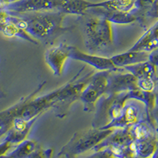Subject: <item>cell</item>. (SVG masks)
I'll use <instances>...</instances> for the list:
<instances>
[{"label": "cell", "mask_w": 158, "mask_h": 158, "mask_svg": "<svg viewBox=\"0 0 158 158\" xmlns=\"http://www.w3.org/2000/svg\"><path fill=\"white\" fill-rule=\"evenodd\" d=\"M71 47L64 42H61L45 52V62L56 77L63 75L65 63L70 57Z\"/></svg>", "instance_id": "8"}, {"label": "cell", "mask_w": 158, "mask_h": 158, "mask_svg": "<svg viewBox=\"0 0 158 158\" xmlns=\"http://www.w3.org/2000/svg\"><path fill=\"white\" fill-rule=\"evenodd\" d=\"M52 154V149H44L37 147L28 158H51Z\"/></svg>", "instance_id": "24"}, {"label": "cell", "mask_w": 158, "mask_h": 158, "mask_svg": "<svg viewBox=\"0 0 158 158\" xmlns=\"http://www.w3.org/2000/svg\"><path fill=\"white\" fill-rule=\"evenodd\" d=\"M115 129L94 128L77 131L63 146L58 154L59 157L76 158L85 152L94 149L109 136Z\"/></svg>", "instance_id": "4"}, {"label": "cell", "mask_w": 158, "mask_h": 158, "mask_svg": "<svg viewBox=\"0 0 158 158\" xmlns=\"http://www.w3.org/2000/svg\"><path fill=\"white\" fill-rule=\"evenodd\" d=\"M130 146L135 156L149 158L153 156L157 149L156 138L153 135L142 140H134Z\"/></svg>", "instance_id": "16"}, {"label": "cell", "mask_w": 158, "mask_h": 158, "mask_svg": "<svg viewBox=\"0 0 158 158\" xmlns=\"http://www.w3.org/2000/svg\"><path fill=\"white\" fill-rule=\"evenodd\" d=\"M143 103L135 99H130L124 106L123 112L118 118L106 124L102 129H119L133 126L137 123L143 120L141 104Z\"/></svg>", "instance_id": "7"}, {"label": "cell", "mask_w": 158, "mask_h": 158, "mask_svg": "<svg viewBox=\"0 0 158 158\" xmlns=\"http://www.w3.org/2000/svg\"><path fill=\"white\" fill-rule=\"evenodd\" d=\"M156 131H157V135H158V129H156Z\"/></svg>", "instance_id": "33"}, {"label": "cell", "mask_w": 158, "mask_h": 158, "mask_svg": "<svg viewBox=\"0 0 158 158\" xmlns=\"http://www.w3.org/2000/svg\"><path fill=\"white\" fill-rule=\"evenodd\" d=\"M37 143L33 140H25L17 147L10 156L13 158H28L37 148Z\"/></svg>", "instance_id": "22"}, {"label": "cell", "mask_w": 158, "mask_h": 158, "mask_svg": "<svg viewBox=\"0 0 158 158\" xmlns=\"http://www.w3.org/2000/svg\"><path fill=\"white\" fill-rule=\"evenodd\" d=\"M38 118L26 120L20 117H15L11 122L10 127L6 138V142L11 144H20L25 140L30 132L32 127Z\"/></svg>", "instance_id": "12"}, {"label": "cell", "mask_w": 158, "mask_h": 158, "mask_svg": "<svg viewBox=\"0 0 158 158\" xmlns=\"http://www.w3.org/2000/svg\"><path fill=\"white\" fill-rule=\"evenodd\" d=\"M149 58V52L131 51L129 49L127 52L111 56V60L117 68L122 69L127 66H131V65H135L137 63L148 61Z\"/></svg>", "instance_id": "14"}, {"label": "cell", "mask_w": 158, "mask_h": 158, "mask_svg": "<svg viewBox=\"0 0 158 158\" xmlns=\"http://www.w3.org/2000/svg\"><path fill=\"white\" fill-rule=\"evenodd\" d=\"M59 0H20L6 6L3 9L12 14L57 11Z\"/></svg>", "instance_id": "9"}, {"label": "cell", "mask_w": 158, "mask_h": 158, "mask_svg": "<svg viewBox=\"0 0 158 158\" xmlns=\"http://www.w3.org/2000/svg\"><path fill=\"white\" fill-rule=\"evenodd\" d=\"M92 2L86 0H59L57 11L64 15H75L81 16L88 12Z\"/></svg>", "instance_id": "17"}, {"label": "cell", "mask_w": 158, "mask_h": 158, "mask_svg": "<svg viewBox=\"0 0 158 158\" xmlns=\"http://www.w3.org/2000/svg\"><path fill=\"white\" fill-rule=\"evenodd\" d=\"M18 1H20V0H0V8H4L6 6L15 3Z\"/></svg>", "instance_id": "29"}, {"label": "cell", "mask_w": 158, "mask_h": 158, "mask_svg": "<svg viewBox=\"0 0 158 158\" xmlns=\"http://www.w3.org/2000/svg\"><path fill=\"white\" fill-rule=\"evenodd\" d=\"M85 158H114V156L107 149H101L95 151V153Z\"/></svg>", "instance_id": "27"}, {"label": "cell", "mask_w": 158, "mask_h": 158, "mask_svg": "<svg viewBox=\"0 0 158 158\" xmlns=\"http://www.w3.org/2000/svg\"><path fill=\"white\" fill-rule=\"evenodd\" d=\"M153 158H158V149H156V151L155 152L154 154H153Z\"/></svg>", "instance_id": "31"}, {"label": "cell", "mask_w": 158, "mask_h": 158, "mask_svg": "<svg viewBox=\"0 0 158 158\" xmlns=\"http://www.w3.org/2000/svg\"><path fill=\"white\" fill-rule=\"evenodd\" d=\"M10 13V12H9ZM10 14V19L36 39L44 44H52L72 27H64L65 15L59 11Z\"/></svg>", "instance_id": "1"}, {"label": "cell", "mask_w": 158, "mask_h": 158, "mask_svg": "<svg viewBox=\"0 0 158 158\" xmlns=\"http://www.w3.org/2000/svg\"><path fill=\"white\" fill-rule=\"evenodd\" d=\"M152 118H153V123L155 124L156 129H158V91H155V101L152 111Z\"/></svg>", "instance_id": "26"}, {"label": "cell", "mask_w": 158, "mask_h": 158, "mask_svg": "<svg viewBox=\"0 0 158 158\" xmlns=\"http://www.w3.org/2000/svg\"><path fill=\"white\" fill-rule=\"evenodd\" d=\"M88 11L103 16L111 23L118 24V25L131 24L138 21L136 16L131 11L125 12V11L108 10L101 7H91L89 9Z\"/></svg>", "instance_id": "15"}, {"label": "cell", "mask_w": 158, "mask_h": 158, "mask_svg": "<svg viewBox=\"0 0 158 158\" xmlns=\"http://www.w3.org/2000/svg\"><path fill=\"white\" fill-rule=\"evenodd\" d=\"M111 71L106 94H115L132 91L138 89V78L133 74L127 73H116Z\"/></svg>", "instance_id": "10"}, {"label": "cell", "mask_w": 158, "mask_h": 158, "mask_svg": "<svg viewBox=\"0 0 158 158\" xmlns=\"http://www.w3.org/2000/svg\"><path fill=\"white\" fill-rule=\"evenodd\" d=\"M77 22L85 45L91 53L101 52L113 44L114 31L111 22L103 16L88 11L80 16Z\"/></svg>", "instance_id": "3"}, {"label": "cell", "mask_w": 158, "mask_h": 158, "mask_svg": "<svg viewBox=\"0 0 158 158\" xmlns=\"http://www.w3.org/2000/svg\"><path fill=\"white\" fill-rule=\"evenodd\" d=\"M5 133V131H4V127L2 126V124L0 123V136L2 135V134Z\"/></svg>", "instance_id": "30"}, {"label": "cell", "mask_w": 158, "mask_h": 158, "mask_svg": "<svg viewBox=\"0 0 158 158\" xmlns=\"http://www.w3.org/2000/svg\"><path fill=\"white\" fill-rule=\"evenodd\" d=\"M156 48H158V21L146 31L130 50L150 53Z\"/></svg>", "instance_id": "13"}, {"label": "cell", "mask_w": 158, "mask_h": 158, "mask_svg": "<svg viewBox=\"0 0 158 158\" xmlns=\"http://www.w3.org/2000/svg\"><path fill=\"white\" fill-rule=\"evenodd\" d=\"M110 70L94 72L90 77L89 82L83 90L80 101L84 104V111H92L95 108L99 99L106 95L109 81Z\"/></svg>", "instance_id": "6"}, {"label": "cell", "mask_w": 158, "mask_h": 158, "mask_svg": "<svg viewBox=\"0 0 158 158\" xmlns=\"http://www.w3.org/2000/svg\"><path fill=\"white\" fill-rule=\"evenodd\" d=\"M135 2V0H106L97 3L92 2L90 8L101 7L108 10L131 12L134 9Z\"/></svg>", "instance_id": "20"}, {"label": "cell", "mask_w": 158, "mask_h": 158, "mask_svg": "<svg viewBox=\"0 0 158 158\" xmlns=\"http://www.w3.org/2000/svg\"><path fill=\"white\" fill-rule=\"evenodd\" d=\"M83 70L84 67L68 82L60 86L57 101L52 108L56 116L58 118H63L67 116L72 104H74L77 101H80L83 90L89 82L92 74L95 72L92 70L84 77H80Z\"/></svg>", "instance_id": "5"}, {"label": "cell", "mask_w": 158, "mask_h": 158, "mask_svg": "<svg viewBox=\"0 0 158 158\" xmlns=\"http://www.w3.org/2000/svg\"><path fill=\"white\" fill-rule=\"evenodd\" d=\"M10 16L6 21L0 22V32H2L4 36L7 37L21 38L34 44H39V41H37L36 39L31 36L26 31L20 28L18 25L13 22Z\"/></svg>", "instance_id": "18"}, {"label": "cell", "mask_w": 158, "mask_h": 158, "mask_svg": "<svg viewBox=\"0 0 158 158\" xmlns=\"http://www.w3.org/2000/svg\"><path fill=\"white\" fill-rule=\"evenodd\" d=\"M152 125L149 122L142 120L133 126L130 127V130L134 140H142L154 135L152 131Z\"/></svg>", "instance_id": "21"}, {"label": "cell", "mask_w": 158, "mask_h": 158, "mask_svg": "<svg viewBox=\"0 0 158 158\" xmlns=\"http://www.w3.org/2000/svg\"><path fill=\"white\" fill-rule=\"evenodd\" d=\"M138 87L142 91L153 93L156 91V78L138 79Z\"/></svg>", "instance_id": "23"}, {"label": "cell", "mask_w": 158, "mask_h": 158, "mask_svg": "<svg viewBox=\"0 0 158 158\" xmlns=\"http://www.w3.org/2000/svg\"><path fill=\"white\" fill-rule=\"evenodd\" d=\"M122 69L132 74L138 79L156 78V67L149 60L127 66Z\"/></svg>", "instance_id": "19"}, {"label": "cell", "mask_w": 158, "mask_h": 158, "mask_svg": "<svg viewBox=\"0 0 158 158\" xmlns=\"http://www.w3.org/2000/svg\"><path fill=\"white\" fill-rule=\"evenodd\" d=\"M63 158H64V157H63Z\"/></svg>", "instance_id": "34"}, {"label": "cell", "mask_w": 158, "mask_h": 158, "mask_svg": "<svg viewBox=\"0 0 158 158\" xmlns=\"http://www.w3.org/2000/svg\"><path fill=\"white\" fill-rule=\"evenodd\" d=\"M149 60L158 67V48L155 49L149 53Z\"/></svg>", "instance_id": "28"}, {"label": "cell", "mask_w": 158, "mask_h": 158, "mask_svg": "<svg viewBox=\"0 0 158 158\" xmlns=\"http://www.w3.org/2000/svg\"><path fill=\"white\" fill-rule=\"evenodd\" d=\"M70 59L83 62V63L94 67V68L100 71H105V70L116 71V70H122V69H118L115 67L111 60V58L103 57V56L94 54H88V53L83 52L77 48L73 47V46L71 47Z\"/></svg>", "instance_id": "11"}, {"label": "cell", "mask_w": 158, "mask_h": 158, "mask_svg": "<svg viewBox=\"0 0 158 158\" xmlns=\"http://www.w3.org/2000/svg\"><path fill=\"white\" fill-rule=\"evenodd\" d=\"M157 20L158 19V0H155L154 3L153 4L152 7L148 10L145 16L144 25H146L147 20Z\"/></svg>", "instance_id": "25"}, {"label": "cell", "mask_w": 158, "mask_h": 158, "mask_svg": "<svg viewBox=\"0 0 158 158\" xmlns=\"http://www.w3.org/2000/svg\"><path fill=\"white\" fill-rule=\"evenodd\" d=\"M131 158H141V157H138V156H133V157H131Z\"/></svg>", "instance_id": "32"}, {"label": "cell", "mask_w": 158, "mask_h": 158, "mask_svg": "<svg viewBox=\"0 0 158 158\" xmlns=\"http://www.w3.org/2000/svg\"><path fill=\"white\" fill-rule=\"evenodd\" d=\"M44 84L45 81L40 85L33 93L25 98H22L18 104L6 111L0 112V123L3 125L6 130H9L13 118L15 117L31 120L38 118L44 112L52 108L57 101L60 87L41 97H36Z\"/></svg>", "instance_id": "2"}]
</instances>
